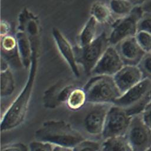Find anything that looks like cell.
<instances>
[{
  "label": "cell",
  "instance_id": "8",
  "mask_svg": "<svg viewBox=\"0 0 151 151\" xmlns=\"http://www.w3.org/2000/svg\"><path fill=\"white\" fill-rule=\"evenodd\" d=\"M125 137L132 151H147L151 147V129L142 114L132 116Z\"/></svg>",
  "mask_w": 151,
  "mask_h": 151
},
{
  "label": "cell",
  "instance_id": "30",
  "mask_svg": "<svg viewBox=\"0 0 151 151\" xmlns=\"http://www.w3.org/2000/svg\"><path fill=\"white\" fill-rule=\"evenodd\" d=\"M140 6L144 12L151 13V0H146Z\"/></svg>",
  "mask_w": 151,
  "mask_h": 151
},
{
  "label": "cell",
  "instance_id": "2",
  "mask_svg": "<svg viewBox=\"0 0 151 151\" xmlns=\"http://www.w3.org/2000/svg\"><path fill=\"white\" fill-rule=\"evenodd\" d=\"M36 68V52L32 50L31 68L28 80L22 91L1 116V131L2 132L16 129L24 122L28 110Z\"/></svg>",
  "mask_w": 151,
  "mask_h": 151
},
{
  "label": "cell",
  "instance_id": "27",
  "mask_svg": "<svg viewBox=\"0 0 151 151\" xmlns=\"http://www.w3.org/2000/svg\"><path fill=\"white\" fill-rule=\"evenodd\" d=\"M1 151H29L28 146L21 142L11 143L2 147Z\"/></svg>",
  "mask_w": 151,
  "mask_h": 151
},
{
  "label": "cell",
  "instance_id": "18",
  "mask_svg": "<svg viewBox=\"0 0 151 151\" xmlns=\"http://www.w3.org/2000/svg\"><path fill=\"white\" fill-rule=\"evenodd\" d=\"M109 6L116 19L128 15L135 6L129 0H110Z\"/></svg>",
  "mask_w": 151,
  "mask_h": 151
},
{
  "label": "cell",
  "instance_id": "25",
  "mask_svg": "<svg viewBox=\"0 0 151 151\" xmlns=\"http://www.w3.org/2000/svg\"><path fill=\"white\" fill-rule=\"evenodd\" d=\"M54 145L46 142L35 140L29 143V151H53Z\"/></svg>",
  "mask_w": 151,
  "mask_h": 151
},
{
  "label": "cell",
  "instance_id": "20",
  "mask_svg": "<svg viewBox=\"0 0 151 151\" xmlns=\"http://www.w3.org/2000/svg\"><path fill=\"white\" fill-rule=\"evenodd\" d=\"M15 90L13 76L9 69L1 73V97L6 98L10 96Z\"/></svg>",
  "mask_w": 151,
  "mask_h": 151
},
{
  "label": "cell",
  "instance_id": "6",
  "mask_svg": "<svg viewBox=\"0 0 151 151\" xmlns=\"http://www.w3.org/2000/svg\"><path fill=\"white\" fill-rule=\"evenodd\" d=\"M108 35L102 32L95 40L87 46H79L73 48L77 64H80L84 71L90 74L97 63L109 46Z\"/></svg>",
  "mask_w": 151,
  "mask_h": 151
},
{
  "label": "cell",
  "instance_id": "32",
  "mask_svg": "<svg viewBox=\"0 0 151 151\" xmlns=\"http://www.w3.org/2000/svg\"><path fill=\"white\" fill-rule=\"evenodd\" d=\"M8 62L1 57V71H4L5 70H7L8 69Z\"/></svg>",
  "mask_w": 151,
  "mask_h": 151
},
{
  "label": "cell",
  "instance_id": "12",
  "mask_svg": "<svg viewBox=\"0 0 151 151\" xmlns=\"http://www.w3.org/2000/svg\"><path fill=\"white\" fill-rule=\"evenodd\" d=\"M116 47L124 65H138L146 54L138 44L135 36L123 40Z\"/></svg>",
  "mask_w": 151,
  "mask_h": 151
},
{
  "label": "cell",
  "instance_id": "21",
  "mask_svg": "<svg viewBox=\"0 0 151 151\" xmlns=\"http://www.w3.org/2000/svg\"><path fill=\"white\" fill-rule=\"evenodd\" d=\"M101 142L91 139H84L73 147L74 151H100Z\"/></svg>",
  "mask_w": 151,
  "mask_h": 151
},
{
  "label": "cell",
  "instance_id": "13",
  "mask_svg": "<svg viewBox=\"0 0 151 151\" xmlns=\"http://www.w3.org/2000/svg\"><path fill=\"white\" fill-rule=\"evenodd\" d=\"M52 34L61 55L67 63L74 76L78 77L80 72L74 49L72 48L68 40L57 28H52Z\"/></svg>",
  "mask_w": 151,
  "mask_h": 151
},
{
  "label": "cell",
  "instance_id": "1",
  "mask_svg": "<svg viewBox=\"0 0 151 151\" xmlns=\"http://www.w3.org/2000/svg\"><path fill=\"white\" fill-rule=\"evenodd\" d=\"M111 105L87 102L72 113L68 122L85 139L101 141L105 120Z\"/></svg>",
  "mask_w": 151,
  "mask_h": 151
},
{
  "label": "cell",
  "instance_id": "11",
  "mask_svg": "<svg viewBox=\"0 0 151 151\" xmlns=\"http://www.w3.org/2000/svg\"><path fill=\"white\" fill-rule=\"evenodd\" d=\"M113 77L122 94L144 79L139 67L132 65H124Z\"/></svg>",
  "mask_w": 151,
  "mask_h": 151
},
{
  "label": "cell",
  "instance_id": "5",
  "mask_svg": "<svg viewBox=\"0 0 151 151\" xmlns=\"http://www.w3.org/2000/svg\"><path fill=\"white\" fill-rule=\"evenodd\" d=\"M151 101V80L143 79L122 94L113 104L124 109L131 116L142 114Z\"/></svg>",
  "mask_w": 151,
  "mask_h": 151
},
{
  "label": "cell",
  "instance_id": "31",
  "mask_svg": "<svg viewBox=\"0 0 151 151\" xmlns=\"http://www.w3.org/2000/svg\"><path fill=\"white\" fill-rule=\"evenodd\" d=\"M53 151H74L73 147L63 146H54Z\"/></svg>",
  "mask_w": 151,
  "mask_h": 151
},
{
  "label": "cell",
  "instance_id": "34",
  "mask_svg": "<svg viewBox=\"0 0 151 151\" xmlns=\"http://www.w3.org/2000/svg\"><path fill=\"white\" fill-rule=\"evenodd\" d=\"M147 151H151V147H150V148H149Z\"/></svg>",
  "mask_w": 151,
  "mask_h": 151
},
{
  "label": "cell",
  "instance_id": "16",
  "mask_svg": "<svg viewBox=\"0 0 151 151\" xmlns=\"http://www.w3.org/2000/svg\"><path fill=\"white\" fill-rule=\"evenodd\" d=\"M87 103V96L83 88L75 87L70 93L65 104L73 112L81 109Z\"/></svg>",
  "mask_w": 151,
  "mask_h": 151
},
{
  "label": "cell",
  "instance_id": "24",
  "mask_svg": "<svg viewBox=\"0 0 151 151\" xmlns=\"http://www.w3.org/2000/svg\"><path fill=\"white\" fill-rule=\"evenodd\" d=\"M143 31L151 35V13H143L137 25V32Z\"/></svg>",
  "mask_w": 151,
  "mask_h": 151
},
{
  "label": "cell",
  "instance_id": "22",
  "mask_svg": "<svg viewBox=\"0 0 151 151\" xmlns=\"http://www.w3.org/2000/svg\"><path fill=\"white\" fill-rule=\"evenodd\" d=\"M143 78L151 80V52L146 53L137 65Z\"/></svg>",
  "mask_w": 151,
  "mask_h": 151
},
{
  "label": "cell",
  "instance_id": "33",
  "mask_svg": "<svg viewBox=\"0 0 151 151\" xmlns=\"http://www.w3.org/2000/svg\"><path fill=\"white\" fill-rule=\"evenodd\" d=\"M134 6H141L146 0H129Z\"/></svg>",
  "mask_w": 151,
  "mask_h": 151
},
{
  "label": "cell",
  "instance_id": "28",
  "mask_svg": "<svg viewBox=\"0 0 151 151\" xmlns=\"http://www.w3.org/2000/svg\"><path fill=\"white\" fill-rule=\"evenodd\" d=\"M142 116L146 124L151 129V101L142 112Z\"/></svg>",
  "mask_w": 151,
  "mask_h": 151
},
{
  "label": "cell",
  "instance_id": "29",
  "mask_svg": "<svg viewBox=\"0 0 151 151\" xmlns=\"http://www.w3.org/2000/svg\"><path fill=\"white\" fill-rule=\"evenodd\" d=\"M9 30V24L5 21H2L1 23V37L7 35L8 32Z\"/></svg>",
  "mask_w": 151,
  "mask_h": 151
},
{
  "label": "cell",
  "instance_id": "9",
  "mask_svg": "<svg viewBox=\"0 0 151 151\" xmlns=\"http://www.w3.org/2000/svg\"><path fill=\"white\" fill-rule=\"evenodd\" d=\"M130 116L123 108L112 104L106 116L102 134V140L114 136H125L132 120Z\"/></svg>",
  "mask_w": 151,
  "mask_h": 151
},
{
  "label": "cell",
  "instance_id": "10",
  "mask_svg": "<svg viewBox=\"0 0 151 151\" xmlns=\"http://www.w3.org/2000/svg\"><path fill=\"white\" fill-rule=\"evenodd\" d=\"M124 64L115 46L109 45L93 69L91 73L94 76H113Z\"/></svg>",
  "mask_w": 151,
  "mask_h": 151
},
{
  "label": "cell",
  "instance_id": "14",
  "mask_svg": "<svg viewBox=\"0 0 151 151\" xmlns=\"http://www.w3.org/2000/svg\"><path fill=\"white\" fill-rule=\"evenodd\" d=\"M97 21L90 17L83 29H81L78 38V46L83 47L92 42L97 37L96 35L97 29Z\"/></svg>",
  "mask_w": 151,
  "mask_h": 151
},
{
  "label": "cell",
  "instance_id": "15",
  "mask_svg": "<svg viewBox=\"0 0 151 151\" xmlns=\"http://www.w3.org/2000/svg\"><path fill=\"white\" fill-rule=\"evenodd\" d=\"M100 151H132L125 136L110 137L101 142Z\"/></svg>",
  "mask_w": 151,
  "mask_h": 151
},
{
  "label": "cell",
  "instance_id": "23",
  "mask_svg": "<svg viewBox=\"0 0 151 151\" xmlns=\"http://www.w3.org/2000/svg\"><path fill=\"white\" fill-rule=\"evenodd\" d=\"M136 39L143 49L146 52H151V35L149 33L143 31H139L135 35Z\"/></svg>",
  "mask_w": 151,
  "mask_h": 151
},
{
  "label": "cell",
  "instance_id": "19",
  "mask_svg": "<svg viewBox=\"0 0 151 151\" xmlns=\"http://www.w3.org/2000/svg\"><path fill=\"white\" fill-rule=\"evenodd\" d=\"M90 14L98 23L104 24L111 18L112 14L109 5L102 2H96L91 6Z\"/></svg>",
  "mask_w": 151,
  "mask_h": 151
},
{
  "label": "cell",
  "instance_id": "17",
  "mask_svg": "<svg viewBox=\"0 0 151 151\" xmlns=\"http://www.w3.org/2000/svg\"><path fill=\"white\" fill-rule=\"evenodd\" d=\"M17 41L21 60L24 65L27 68L31 64L32 52L30 48L29 40L25 33L19 32L17 34Z\"/></svg>",
  "mask_w": 151,
  "mask_h": 151
},
{
  "label": "cell",
  "instance_id": "3",
  "mask_svg": "<svg viewBox=\"0 0 151 151\" xmlns=\"http://www.w3.org/2000/svg\"><path fill=\"white\" fill-rule=\"evenodd\" d=\"M35 140L48 142L54 146L74 147L86 139L69 122L50 120L44 122L35 132Z\"/></svg>",
  "mask_w": 151,
  "mask_h": 151
},
{
  "label": "cell",
  "instance_id": "26",
  "mask_svg": "<svg viewBox=\"0 0 151 151\" xmlns=\"http://www.w3.org/2000/svg\"><path fill=\"white\" fill-rule=\"evenodd\" d=\"M17 41L14 37L7 35L2 37L1 40V51H9L17 48Z\"/></svg>",
  "mask_w": 151,
  "mask_h": 151
},
{
  "label": "cell",
  "instance_id": "7",
  "mask_svg": "<svg viewBox=\"0 0 151 151\" xmlns=\"http://www.w3.org/2000/svg\"><path fill=\"white\" fill-rule=\"evenodd\" d=\"M143 13L140 6H135L128 15L115 19L108 36L109 45L116 47L123 40L134 37L137 32L138 22Z\"/></svg>",
  "mask_w": 151,
  "mask_h": 151
},
{
  "label": "cell",
  "instance_id": "35",
  "mask_svg": "<svg viewBox=\"0 0 151 151\" xmlns=\"http://www.w3.org/2000/svg\"></svg>",
  "mask_w": 151,
  "mask_h": 151
},
{
  "label": "cell",
  "instance_id": "4",
  "mask_svg": "<svg viewBox=\"0 0 151 151\" xmlns=\"http://www.w3.org/2000/svg\"><path fill=\"white\" fill-rule=\"evenodd\" d=\"M87 102L98 104H113L122 96L113 76H95L84 85Z\"/></svg>",
  "mask_w": 151,
  "mask_h": 151
}]
</instances>
